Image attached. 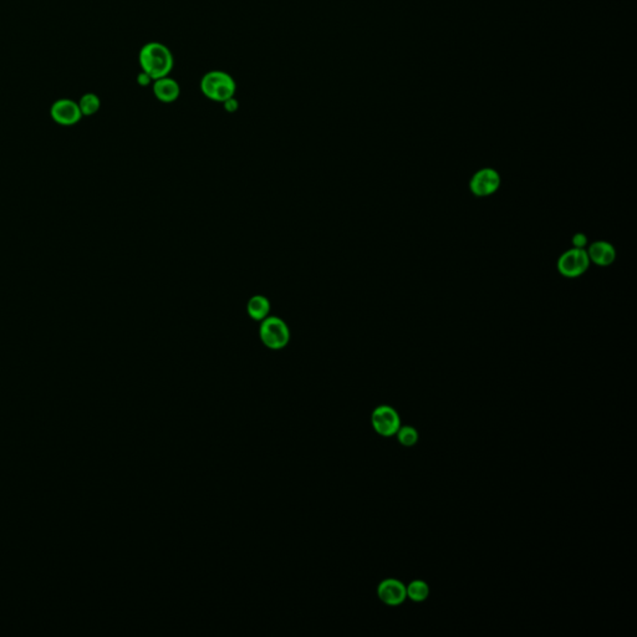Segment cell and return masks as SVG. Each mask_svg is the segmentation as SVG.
Segmentation results:
<instances>
[{"label":"cell","mask_w":637,"mask_h":637,"mask_svg":"<svg viewBox=\"0 0 637 637\" xmlns=\"http://www.w3.org/2000/svg\"><path fill=\"white\" fill-rule=\"evenodd\" d=\"M138 63L142 71L148 73L155 81L169 76L174 68V56L162 42H150L141 47Z\"/></svg>","instance_id":"cell-1"},{"label":"cell","mask_w":637,"mask_h":637,"mask_svg":"<svg viewBox=\"0 0 637 637\" xmlns=\"http://www.w3.org/2000/svg\"><path fill=\"white\" fill-rule=\"evenodd\" d=\"M199 89L207 99L223 104L230 97H234L237 83L230 73L212 70L204 73L203 78H201Z\"/></svg>","instance_id":"cell-2"},{"label":"cell","mask_w":637,"mask_h":637,"mask_svg":"<svg viewBox=\"0 0 637 637\" xmlns=\"http://www.w3.org/2000/svg\"><path fill=\"white\" fill-rule=\"evenodd\" d=\"M261 321L259 335L263 344L273 350H279L287 346L290 340V331L284 320L277 316H268Z\"/></svg>","instance_id":"cell-3"},{"label":"cell","mask_w":637,"mask_h":637,"mask_svg":"<svg viewBox=\"0 0 637 637\" xmlns=\"http://www.w3.org/2000/svg\"><path fill=\"white\" fill-rule=\"evenodd\" d=\"M590 259L585 249L573 248L565 251L558 261V270L565 278H578L589 269Z\"/></svg>","instance_id":"cell-4"},{"label":"cell","mask_w":637,"mask_h":637,"mask_svg":"<svg viewBox=\"0 0 637 637\" xmlns=\"http://www.w3.org/2000/svg\"><path fill=\"white\" fill-rule=\"evenodd\" d=\"M371 422L377 434L383 437H390L397 434L398 429L401 427V421L398 413L395 408L390 406H380L377 407L371 417Z\"/></svg>","instance_id":"cell-5"},{"label":"cell","mask_w":637,"mask_h":637,"mask_svg":"<svg viewBox=\"0 0 637 637\" xmlns=\"http://www.w3.org/2000/svg\"><path fill=\"white\" fill-rule=\"evenodd\" d=\"M472 194L477 197H488L501 187V176L493 168H483L475 173L470 183Z\"/></svg>","instance_id":"cell-6"},{"label":"cell","mask_w":637,"mask_h":637,"mask_svg":"<svg viewBox=\"0 0 637 637\" xmlns=\"http://www.w3.org/2000/svg\"><path fill=\"white\" fill-rule=\"evenodd\" d=\"M52 120L61 126H73L83 119L78 102L73 100L60 99L50 109Z\"/></svg>","instance_id":"cell-7"},{"label":"cell","mask_w":637,"mask_h":637,"mask_svg":"<svg viewBox=\"0 0 637 637\" xmlns=\"http://www.w3.org/2000/svg\"><path fill=\"white\" fill-rule=\"evenodd\" d=\"M377 594L382 602L386 605L397 606L406 600V586L396 579L383 580L379 585Z\"/></svg>","instance_id":"cell-8"},{"label":"cell","mask_w":637,"mask_h":637,"mask_svg":"<svg viewBox=\"0 0 637 637\" xmlns=\"http://www.w3.org/2000/svg\"><path fill=\"white\" fill-rule=\"evenodd\" d=\"M152 90L156 99L163 104H172L174 101H177L181 95V88L177 80L169 76L155 80L152 84Z\"/></svg>","instance_id":"cell-9"},{"label":"cell","mask_w":637,"mask_h":637,"mask_svg":"<svg viewBox=\"0 0 637 637\" xmlns=\"http://www.w3.org/2000/svg\"><path fill=\"white\" fill-rule=\"evenodd\" d=\"M588 256L593 263L600 267H609L617 259L615 248L607 242H595L589 246Z\"/></svg>","instance_id":"cell-10"},{"label":"cell","mask_w":637,"mask_h":637,"mask_svg":"<svg viewBox=\"0 0 637 637\" xmlns=\"http://www.w3.org/2000/svg\"><path fill=\"white\" fill-rule=\"evenodd\" d=\"M270 311V303L267 298L256 295L249 300L248 303V314L251 318L261 321L264 318H268Z\"/></svg>","instance_id":"cell-11"},{"label":"cell","mask_w":637,"mask_h":637,"mask_svg":"<svg viewBox=\"0 0 637 637\" xmlns=\"http://www.w3.org/2000/svg\"><path fill=\"white\" fill-rule=\"evenodd\" d=\"M407 597L416 602H422L429 595V586L422 580H415L406 588Z\"/></svg>","instance_id":"cell-12"},{"label":"cell","mask_w":637,"mask_h":637,"mask_svg":"<svg viewBox=\"0 0 637 637\" xmlns=\"http://www.w3.org/2000/svg\"><path fill=\"white\" fill-rule=\"evenodd\" d=\"M78 104L83 116H93L100 110L101 101L97 95L89 93V94H85Z\"/></svg>","instance_id":"cell-13"},{"label":"cell","mask_w":637,"mask_h":637,"mask_svg":"<svg viewBox=\"0 0 637 637\" xmlns=\"http://www.w3.org/2000/svg\"><path fill=\"white\" fill-rule=\"evenodd\" d=\"M397 439H398V442L405 446V447H412L415 444L417 443L418 441V434L416 429L411 427V426H405V427H400L398 431H397Z\"/></svg>","instance_id":"cell-14"},{"label":"cell","mask_w":637,"mask_h":637,"mask_svg":"<svg viewBox=\"0 0 637 637\" xmlns=\"http://www.w3.org/2000/svg\"><path fill=\"white\" fill-rule=\"evenodd\" d=\"M223 106H225V110L227 111V112L233 114V112H235V111L239 109V102H238V100L235 99V97H230V99H228L223 102Z\"/></svg>","instance_id":"cell-15"},{"label":"cell","mask_w":637,"mask_h":637,"mask_svg":"<svg viewBox=\"0 0 637 637\" xmlns=\"http://www.w3.org/2000/svg\"><path fill=\"white\" fill-rule=\"evenodd\" d=\"M586 243H588V238H586V235L583 234V233H576V234L573 237V244H574V248L584 249Z\"/></svg>","instance_id":"cell-16"},{"label":"cell","mask_w":637,"mask_h":637,"mask_svg":"<svg viewBox=\"0 0 637 637\" xmlns=\"http://www.w3.org/2000/svg\"><path fill=\"white\" fill-rule=\"evenodd\" d=\"M137 84L145 88V86L153 84V78H152L148 73H146L141 70V73L137 75Z\"/></svg>","instance_id":"cell-17"}]
</instances>
